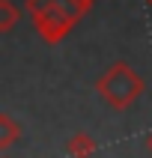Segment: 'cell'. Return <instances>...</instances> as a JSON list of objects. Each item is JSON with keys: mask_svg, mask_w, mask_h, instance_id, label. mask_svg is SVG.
<instances>
[{"mask_svg": "<svg viewBox=\"0 0 152 158\" xmlns=\"http://www.w3.org/2000/svg\"><path fill=\"white\" fill-rule=\"evenodd\" d=\"M24 9L33 18V27L45 45H60L72 27L89 12L84 0H27Z\"/></svg>", "mask_w": 152, "mask_h": 158, "instance_id": "6da1fadb", "label": "cell"}, {"mask_svg": "<svg viewBox=\"0 0 152 158\" xmlns=\"http://www.w3.org/2000/svg\"><path fill=\"white\" fill-rule=\"evenodd\" d=\"M143 89H146V81H143L125 60L113 63V66H110V69L96 81V93L105 98L113 110H125V107H131L134 102L143 96Z\"/></svg>", "mask_w": 152, "mask_h": 158, "instance_id": "7a4b0ae2", "label": "cell"}, {"mask_svg": "<svg viewBox=\"0 0 152 158\" xmlns=\"http://www.w3.org/2000/svg\"><path fill=\"white\" fill-rule=\"evenodd\" d=\"M66 152H69V158H89L96 152V140H92L87 131H75L69 140H66Z\"/></svg>", "mask_w": 152, "mask_h": 158, "instance_id": "3957f363", "label": "cell"}, {"mask_svg": "<svg viewBox=\"0 0 152 158\" xmlns=\"http://www.w3.org/2000/svg\"><path fill=\"white\" fill-rule=\"evenodd\" d=\"M21 137V128L9 114H0V152H6L12 143Z\"/></svg>", "mask_w": 152, "mask_h": 158, "instance_id": "277c9868", "label": "cell"}, {"mask_svg": "<svg viewBox=\"0 0 152 158\" xmlns=\"http://www.w3.org/2000/svg\"><path fill=\"white\" fill-rule=\"evenodd\" d=\"M18 18H21V9L12 0H0V33H9L18 24Z\"/></svg>", "mask_w": 152, "mask_h": 158, "instance_id": "5b68a950", "label": "cell"}, {"mask_svg": "<svg viewBox=\"0 0 152 158\" xmlns=\"http://www.w3.org/2000/svg\"><path fill=\"white\" fill-rule=\"evenodd\" d=\"M143 143H146V149H149V152H152V131H149V134H146V140H143Z\"/></svg>", "mask_w": 152, "mask_h": 158, "instance_id": "8992f818", "label": "cell"}, {"mask_svg": "<svg viewBox=\"0 0 152 158\" xmlns=\"http://www.w3.org/2000/svg\"><path fill=\"white\" fill-rule=\"evenodd\" d=\"M84 3H87V6H92V0H84Z\"/></svg>", "mask_w": 152, "mask_h": 158, "instance_id": "52a82bcc", "label": "cell"}, {"mask_svg": "<svg viewBox=\"0 0 152 158\" xmlns=\"http://www.w3.org/2000/svg\"><path fill=\"white\" fill-rule=\"evenodd\" d=\"M146 3H149V6H152V0H146Z\"/></svg>", "mask_w": 152, "mask_h": 158, "instance_id": "ba28073f", "label": "cell"}, {"mask_svg": "<svg viewBox=\"0 0 152 158\" xmlns=\"http://www.w3.org/2000/svg\"><path fill=\"white\" fill-rule=\"evenodd\" d=\"M0 158H9V155H0Z\"/></svg>", "mask_w": 152, "mask_h": 158, "instance_id": "9c48e42d", "label": "cell"}]
</instances>
